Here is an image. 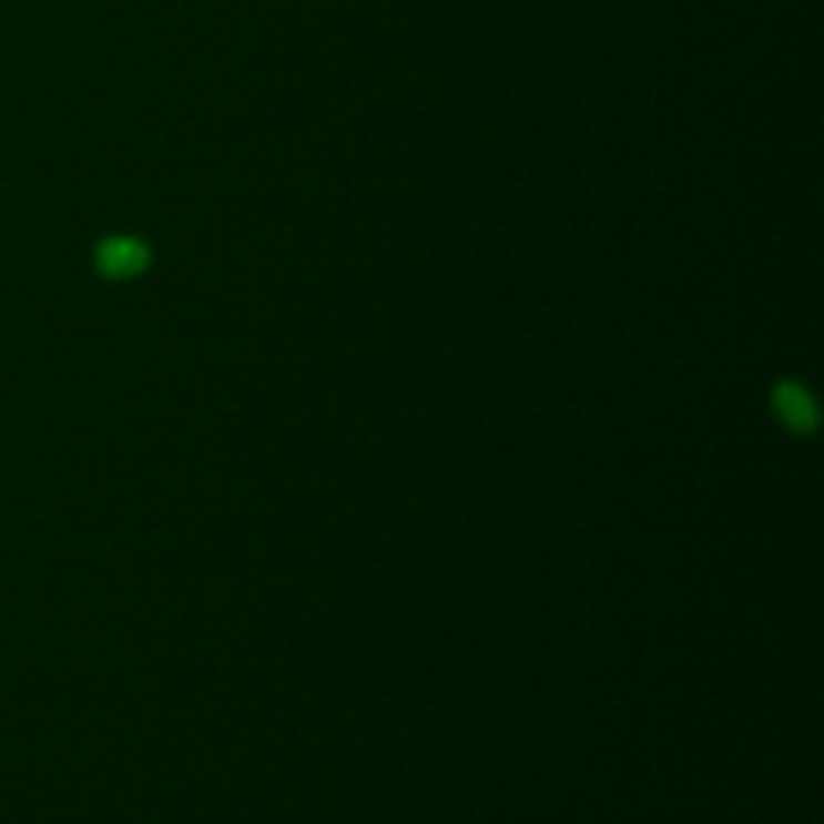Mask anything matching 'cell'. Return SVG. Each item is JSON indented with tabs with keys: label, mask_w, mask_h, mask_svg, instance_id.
Returning a JSON list of instances; mask_svg holds the SVG:
<instances>
[{
	"label": "cell",
	"mask_w": 824,
	"mask_h": 824,
	"mask_svg": "<svg viewBox=\"0 0 824 824\" xmlns=\"http://www.w3.org/2000/svg\"><path fill=\"white\" fill-rule=\"evenodd\" d=\"M142 262H145V255H142V248L135 242H113L103 252V264H106L110 274H132V271L142 267Z\"/></svg>",
	"instance_id": "cell-2"
},
{
	"label": "cell",
	"mask_w": 824,
	"mask_h": 824,
	"mask_svg": "<svg viewBox=\"0 0 824 824\" xmlns=\"http://www.w3.org/2000/svg\"><path fill=\"white\" fill-rule=\"evenodd\" d=\"M776 409H780V416L786 419L790 429L805 431L815 426V403H812V396L805 394L802 387H795V384H783L776 390Z\"/></svg>",
	"instance_id": "cell-1"
}]
</instances>
